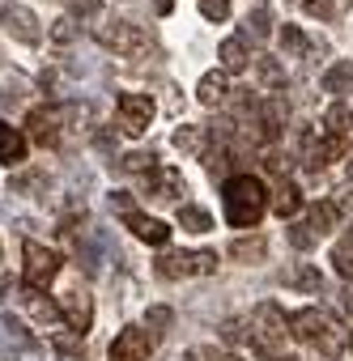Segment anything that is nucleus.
Masks as SVG:
<instances>
[{"label": "nucleus", "instance_id": "28", "mask_svg": "<svg viewBox=\"0 0 353 361\" xmlns=\"http://www.w3.org/2000/svg\"><path fill=\"white\" fill-rule=\"evenodd\" d=\"M18 196H30V192H43L47 188V170H22V174H13V183H9Z\"/></svg>", "mask_w": 353, "mask_h": 361}, {"label": "nucleus", "instance_id": "13", "mask_svg": "<svg viewBox=\"0 0 353 361\" xmlns=\"http://www.w3.org/2000/svg\"><path fill=\"white\" fill-rule=\"evenodd\" d=\"M124 226L140 238V243H149V247H162L166 238H170V230H166V221H157V217H145V213H124Z\"/></svg>", "mask_w": 353, "mask_h": 361}, {"label": "nucleus", "instance_id": "1", "mask_svg": "<svg viewBox=\"0 0 353 361\" xmlns=\"http://www.w3.org/2000/svg\"><path fill=\"white\" fill-rule=\"evenodd\" d=\"M222 209L234 230H256L260 217L268 213V188L256 174H230L222 188Z\"/></svg>", "mask_w": 353, "mask_h": 361}, {"label": "nucleus", "instance_id": "21", "mask_svg": "<svg viewBox=\"0 0 353 361\" xmlns=\"http://www.w3.org/2000/svg\"><path fill=\"white\" fill-rule=\"evenodd\" d=\"M22 302H26V310L43 323V327H52V323H60L64 314H60V302H47L39 289H22Z\"/></svg>", "mask_w": 353, "mask_h": 361}, {"label": "nucleus", "instance_id": "15", "mask_svg": "<svg viewBox=\"0 0 353 361\" xmlns=\"http://www.w3.org/2000/svg\"><path fill=\"white\" fill-rule=\"evenodd\" d=\"M345 157V136H306V161L315 166V170H323L328 161H340Z\"/></svg>", "mask_w": 353, "mask_h": 361}, {"label": "nucleus", "instance_id": "36", "mask_svg": "<svg viewBox=\"0 0 353 361\" xmlns=\"http://www.w3.org/2000/svg\"><path fill=\"white\" fill-rule=\"evenodd\" d=\"M201 13L209 22H226L230 18V0H201Z\"/></svg>", "mask_w": 353, "mask_h": 361}, {"label": "nucleus", "instance_id": "40", "mask_svg": "<svg viewBox=\"0 0 353 361\" xmlns=\"http://www.w3.org/2000/svg\"><path fill=\"white\" fill-rule=\"evenodd\" d=\"M73 9H77V18H98V9H102V0H73Z\"/></svg>", "mask_w": 353, "mask_h": 361}, {"label": "nucleus", "instance_id": "24", "mask_svg": "<svg viewBox=\"0 0 353 361\" xmlns=\"http://www.w3.org/2000/svg\"><path fill=\"white\" fill-rule=\"evenodd\" d=\"M268 255V243L260 238V234H251V238H234L230 243V259L234 264H260Z\"/></svg>", "mask_w": 353, "mask_h": 361}, {"label": "nucleus", "instance_id": "38", "mask_svg": "<svg viewBox=\"0 0 353 361\" xmlns=\"http://www.w3.org/2000/svg\"><path fill=\"white\" fill-rule=\"evenodd\" d=\"M188 361H230V353H222L217 344H201V348L188 353Z\"/></svg>", "mask_w": 353, "mask_h": 361}, {"label": "nucleus", "instance_id": "19", "mask_svg": "<svg viewBox=\"0 0 353 361\" xmlns=\"http://www.w3.org/2000/svg\"><path fill=\"white\" fill-rule=\"evenodd\" d=\"M256 85H260L264 94L285 90V68H281L273 56H256Z\"/></svg>", "mask_w": 353, "mask_h": 361}, {"label": "nucleus", "instance_id": "45", "mask_svg": "<svg viewBox=\"0 0 353 361\" xmlns=\"http://www.w3.org/2000/svg\"><path fill=\"white\" fill-rule=\"evenodd\" d=\"M174 361H188V357H174Z\"/></svg>", "mask_w": 353, "mask_h": 361}, {"label": "nucleus", "instance_id": "42", "mask_svg": "<svg viewBox=\"0 0 353 361\" xmlns=\"http://www.w3.org/2000/svg\"><path fill=\"white\" fill-rule=\"evenodd\" d=\"M170 9H174V0H153V13H157V18H166Z\"/></svg>", "mask_w": 353, "mask_h": 361}, {"label": "nucleus", "instance_id": "11", "mask_svg": "<svg viewBox=\"0 0 353 361\" xmlns=\"http://www.w3.org/2000/svg\"><path fill=\"white\" fill-rule=\"evenodd\" d=\"M145 196L153 200H174V196H184V174L174 170V166H153L145 174Z\"/></svg>", "mask_w": 353, "mask_h": 361}, {"label": "nucleus", "instance_id": "41", "mask_svg": "<svg viewBox=\"0 0 353 361\" xmlns=\"http://www.w3.org/2000/svg\"><path fill=\"white\" fill-rule=\"evenodd\" d=\"M111 209H124V213H132V196H128V192H111Z\"/></svg>", "mask_w": 353, "mask_h": 361}, {"label": "nucleus", "instance_id": "22", "mask_svg": "<svg viewBox=\"0 0 353 361\" xmlns=\"http://www.w3.org/2000/svg\"><path fill=\"white\" fill-rule=\"evenodd\" d=\"M268 209H273L277 217H294V213L302 209V196H298V188L289 183V178H281V183H277V192L268 196Z\"/></svg>", "mask_w": 353, "mask_h": 361}, {"label": "nucleus", "instance_id": "37", "mask_svg": "<svg viewBox=\"0 0 353 361\" xmlns=\"http://www.w3.org/2000/svg\"><path fill=\"white\" fill-rule=\"evenodd\" d=\"M52 39H56V43H73V39H77V18H60V22H52Z\"/></svg>", "mask_w": 353, "mask_h": 361}, {"label": "nucleus", "instance_id": "6", "mask_svg": "<svg viewBox=\"0 0 353 361\" xmlns=\"http://www.w3.org/2000/svg\"><path fill=\"white\" fill-rule=\"evenodd\" d=\"M94 35H98L102 47H111V51H119V56H128V60H140V56L153 47V43L145 39V30L132 26V22H107V26H98Z\"/></svg>", "mask_w": 353, "mask_h": 361}, {"label": "nucleus", "instance_id": "17", "mask_svg": "<svg viewBox=\"0 0 353 361\" xmlns=\"http://www.w3.org/2000/svg\"><path fill=\"white\" fill-rule=\"evenodd\" d=\"M217 60H222V73H243V68L251 64V56H247V39H243V35L226 39V43L217 47Z\"/></svg>", "mask_w": 353, "mask_h": 361}, {"label": "nucleus", "instance_id": "25", "mask_svg": "<svg viewBox=\"0 0 353 361\" xmlns=\"http://www.w3.org/2000/svg\"><path fill=\"white\" fill-rule=\"evenodd\" d=\"M340 221V209H336V200H319V204H311V213H306V226L323 238L332 226Z\"/></svg>", "mask_w": 353, "mask_h": 361}, {"label": "nucleus", "instance_id": "9", "mask_svg": "<svg viewBox=\"0 0 353 361\" xmlns=\"http://www.w3.org/2000/svg\"><path fill=\"white\" fill-rule=\"evenodd\" d=\"M149 348H153V336L145 327H124L111 340V361H149Z\"/></svg>", "mask_w": 353, "mask_h": 361}, {"label": "nucleus", "instance_id": "35", "mask_svg": "<svg viewBox=\"0 0 353 361\" xmlns=\"http://www.w3.org/2000/svg\"><path fill=\"white\" fill-rule=\"evenodd\" d=\"M281 47H285L289 56H302V51H311V43H306V35H302L298 26H285V30H281Z\"/></svg>", "mask_w": 353, "mask_h": 361}, {"label": "nucleus", "instance_id": "48", "mask_svg": "<svg viewBox=\"0 0 353 361\" xmlns=\"http://www.w3.org/2000/svg\"><path fill=\"white\" fill-rule=\"evenodd\" d=\"M0 361H5V357H0Z\"/></svg>", "mask_w": 353, "mask_h": 361}, {"label": "nucleus", "instance_id": "18", "mask_svg": "<svg viewBox=\"0 0 353 361\" xmlns=\"http://www.w3.org/2000/svg\"><path fill=\"white\" fill-rule=\"evenodd\" d=\"M323 94H336V98H345V94H353V64L349 60H336V64H328V73H323Z\"/></svg>", "mask_w": 353, "mask_h": 361}, {"label": "nucleus", "instance_id": "16", "mask_svg": "<svg viewBox=\"0 0 353 361\" xmlns=\"http://www.w3.org/2000/svg\"><path fill=\"white\" fill-rule=\"evenodd\" d=\"M209 128H201V123H184L179 132H174V149L179 153H188V157H205L209 153Z\"/></svg>", "mask_w": 353, "mask_h": 361}, {"label": "nucleus", "instance_id": "39", "mask_svg": "<svg viewBox=\"0 0 353 361\" xmlns=\"http://www.w3.org/2000/svg\"><path fill=\"white\" fill-rule=\"evenodd\" d=\"M243 340V323L239 319H226L222 323V344H239Z\"/></svg>", "mask_w": 353, "mask_h": 361}, {"label": "nucleus", "instance_id": "33", "mask_svg": "<svg viewBox=\"0 0 353 361\" xmlns=\"http://www.w3.org/2000/svg\"><path fill=\"white\" fill-rule=\"evenodd\" d=\"M332 268H336L345 281H353V243H349V238L332 247Z\"/></svg>", "mask_w": 353, "mask_h": 361}, {"label": "nucleus", "instance_id": "3", "mask_svg": "<svg viewBox=\"0 0 353 361\" xmlns=\"http://www.w3.org/2000/svg\"><path fill=\"white\" fill-rule=\"evenodd\" d=\"M209 272H217V255L213 251H166L157 259V276H166V281L209 276Z\"/></svg>", "mask_w": 353, "mask_h": 361}, {"label": "nucleus", "instance_id": "32", "mask_svg": "<svg viewBox=\"0 0 353 361\" xmlns=\"http://www.w3.org/2000/svg\"><path fill=\"white\" fill-rule=\"evenodd\" d=\"M302 9L311 13V18H319V22H336L340 18V0H302Z\"/></svg>", "mask_w": 353, "mask_h": 361}, {"label": "nucleus", "instance_id": "31", "mask_svg": "<svg viewBox=\"0 0 353 361\" xmlns=\"http://www.w3.org/2000/svg\"><path fill=\"white\" fill-rule=\"evenodd\" d=\"M268 30H273V18H268V5H256L251 13H247V35L260 43V39H268Z\"/></svg>", "mask_w": 353, "mask_h": 361}, {"label": "nucleus", "instance_id": "44", "mask_svg": "<svg viewBox=\"0 0 353 361\" xmlns=\"http://www.w3.org/2000/svg\"><path fill=\"white\" fill-rule=\"evenodd\" d=\"M349 348H353V331H349Z\"/></svg>", "mask_w": 353, "mask_h": 361}, {"label": "nucleus", "instance_id": "47", "mask_svg": "<svg viewBox=\"0 0 353 361\" xmlns=\"http://www.w3.org/2000/svg\"><path fill=\"white\" fill-rule=\"evenodd\" d=\"M285 361H298V357H285Z\"/></svg>", "mask_w": 353, "mask_h": 361}, {"label": "nucleus", "instance_id": "5", "mask_svg": "<svg viewBox=\"0 0 353 361\" xmlns=\"http://www.w3.org/2000/svg\"><path fill=\"white\" fill-rule=\"evenodd\" d=\"M22 272H26V289H47L56 276H60V255L56 251H47L43 243H35V238H26L22 243Z\"/></svg>", "mask_w": 353, "mask_h": 361}, {"label": "nucleus", "instance_id": "8", "mask_svg": "<svg viewBox=\"0 0 353 361\" xmlns=\"http://www.w3.org/2000/svg\"><path fill=\"white\" fill-rule=\"evenodd\" d=\"M0 30L13 35V39H18V43H26V47H35V43L43 39L39 18H35L26 5H5V9H0Z\"/></svg>", "mask_w": 353, "mask_h": 361}, {"label": "nucleus", "instance_id": "20", "mask_svg": "<svg viewBox=\"0 0 353 361\" xmlns=\"http://www.w3.org/2000/svg\"><path fill=\"white\" fill-rule=\"evenodd\" d=\"M196 98H201L205 106H222V102L230 98V81H226V73H205L201 85H196Z\"/></svg>", "mask_w": 353, "mask_h": 361}, {"label": "nucleus", "instance_id": "26", "mask_svg": "<svg viewBox=\"0 0 353 361\" xmlns=\"http://www.w3.org/2000/svg\"><path fill=\"white\" fill-rule=\"evenodd\" d=\"M170 323H174V310H170V306H149V310H145V331H149L153 340H162V336L170 331Z\"/></svg>", "mask_w": 353, "mask_h": 361}, {"label": "nucleus", "instance_id": "7", "mask_svg": "<svg viewBox=\"0 0 353 361\" xmlns=\"http://www.w3.org/2000/svg\"><path fill=\"white\" fill-rule=\"evenodd\" d=\"M115 115H119V128H124L128 136H140V132H149V119H153V98H149V94H119Z\"/></svg>", "mask_w": 353, "mask_h": 361}, {"label": "nucleus", "instance_id": "2", "mask_svg": "<svg viewBox=\"0 0 353 361\" xmlns=\"http://www.w3.org/2000/svg\"><path fill=\"white\" fill-rule=\"evenodd\" d=\"M247 327H251V348H256L260 357L277 361L281 348H285V336H289V319L281 314V306H277V302H260V306L251 310Z\"/></svg>", "mask_w": 353, "mask_h": 361}, {"label": "nucleus", "instance_id": "10", "mask_svg": "<svg viewBox=\"0 0 353 361\" xmlns=\"http://www.w3.org/2000/svg\"><path fill=\"white\" fill-rule=\"evenodd\" d=\"M60 314L68 319V327H73L77 336H85V331H90V323H94V298L77 285V289H68V293L60 298Z\"/></svg>", "mask_w": 353, "mask_h": 361}, {"label": "nucleus", "instance_id": "4", "mask_svg": "<svg viewBox=\"0 0 353 361\" xmlns=\"http://www.w3.org/2000/svg\"><path fill=\"white\" fill-rule=\"evenodd\" d=\"M77 106H35L26 115V140L35 145H60V132H64V119H73Z\"/></svg>", "mask_w": 353, "mask_h": 361}, {"label": "nucleus", "instance_id": "23", "mask_svg": "<svg viewBox=\"0 0 353 361\" xmlns=\"http://www.w3.org/2000/svg\"><path fill=\"white\" fill-rule=\"evenodd\" d=\"M281 281H285L289 289H302V293H319V289H323V276H319V268H311V264H294L289 272H281Z\"/></svg>", "mask_w": 353, "mask_h": 361}, {"label": "nucleus", "instance_id": "12", "mask_svg": "<svg viewBox=\"0 0 353 361\" xmlns=\"http://www.w3.org/2000/svg\"><path fill=\"white\" fill-rule=\"evenodd\" d=\"M328 314L323 310H315V306H306V310H298V314H289V336L294 340H302V344H315L323 331H328Z\"/></svg>", "mask_w": 353, "mask_h": 361}, {"label": "nucleus", "instance_id": "29", "mask_svg": "<svg viewBox=\"0 0 353 361\" xmlns=\"http://www.w3.org/2000/svg\"><path fill=\"white\" fill-rule=\"evenodd\" d=\"M115 166H119L124 174H149V170L157 166V157H153V153H145V149H136V153H124Z\"/></svg>", "mask_w": 353, "mask_h": 361}, {"label": "nucleus", "instance_id": "27", "mask_svg": "<svg viewBox=\"0 0 353 361\" xmlns=\"http://www.w3.org/2000/svg\"><path fill=\"white\" fill-rule=\"evenodd\" d=\"M179 226L192 230V234H205V230H213V217L196 204H179Z\"/></svg>", "mask_w": 353, "mask_h": 361}, {"label": "nucleus", "instance_id": "14", "mask_svg": "<svg viewBox=\"0 0 353 361\" xmlns=\"http://www.w3.org/2000/svg\"><path fill=\"white\" fill-rule=\"evenodd\" d=\"M26 149H30L26 132L0 119V161H5V166H22L26 161Z\"/></svg>", "mask_w": 353, "mask_h": 361}, {"label": "nucleus", "instance_id": "43", "mask_svg": "<svg viewBox=\"0 0 353 361\" xmlns=\"http://www.w3.org/2000/svg\"><path fill=\"white\" fill-rule=\"evenodd\" d=\"M349 183H353V157H349Z\"/></svg>", "mask_w": 353, "mask_h": 361}, {"label": "nucleus", "instance_id": "30", "mask_svg": "<svg viewBox=\"0 0 353 361\" xmlns=\"http://www.w3.org/2000/svg\"><path fill=\"white\" fill-rule=\"evenodd\" d=\"M349 123H353V115H349L340 102L323 111V136H345V128H349Z\"/></svg>", "mask_w": 353, "mask_h": 361}, {"label": "nucleus", "instance_id": "46", "mask_svg": "<svg viewBox=\"0 0 353 361\" xmlns=\"http://www.w3.org/2000/svg\"><path fill=\"white\" fill-rule=\"evenodd\" d=\"M349 243H353V230H349Z\"/></svg>", "mask_w": 353, "mask_h": 361}, {"label": "nucleus", "instance_id": "34", "mask_svg": "<svg viewBox=\"0 0 353 361\" xmlns=\"http://www.w3.org/2000/svg\"><path fill=\"white\" fill-rule=\"evenodd\" d=\"M315 243H319V234H315L306 221H294V226H289V247H294V251H311Z\"/></svg>", "mask_w": 353, "mask_h": 361}]
</instances>
